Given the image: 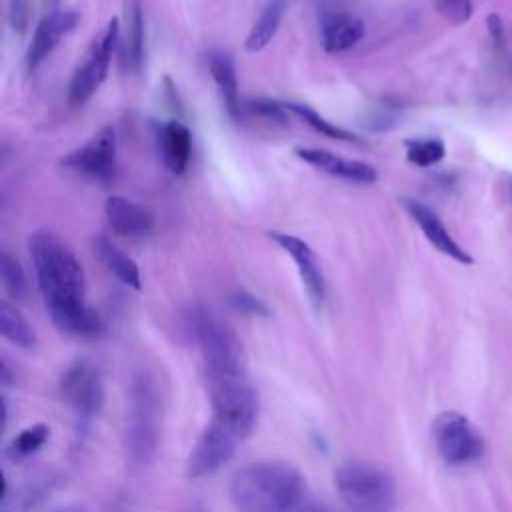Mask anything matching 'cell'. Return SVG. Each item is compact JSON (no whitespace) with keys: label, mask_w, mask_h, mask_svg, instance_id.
I'll return each mask as SVG.
<instances>
[{"label":"cell","mask_w":512,"mask_h":512,"mask_svg":"<svg viewBox=\"0 0 512 512\" xmlns=\"http://www.w3.org/2000/svg\"><path fill=\"white\" fill-rule=\"evenodd\" d=\"M124 24L122 38V62L128 70H138L144 56V16L142 0H124Z\"/></svg>","instance_id":"obj_19"},{"label":"cell","mask_w":512,"mask_h":512,"mask_svg":"<svg viewBox=\"0 0 512 512\" xmlns=\"http://www.w3.org/2000/svg\"><path fill=\"white\" fill-rule=\"evenodd\" d=\"M486 26H488V34L494 40V44L500 46L504 42V24L500 22V18L496 14H490L486 18Z\"/></svg>","instance_id":"obj_31"},{"label":"cell","mask_w":512,"mask_h":512,"mask_svg":"<svg viewBox=\"0 0 512 512\" xmlns=\"http://www.w3.org/2000/svg\"><path fill=\"white\" fill-rule=\"evenodd\" d=\"M58 4H60V0H44V6H46L50 12L58 10Z\"/></svg>","instance_id":"obj_33"},{"label":"cell","mask_w":512,"mask_h":512,"mask_svg":"<svg viewBox=\"0 0 512 512\" xmlns=\"http://www.w3.org/2000/svg\"><path fill=\"white\" fill-rule=\"evenodd\" d=\"M404 208L408 210V214L412 216V220L418 224V228L422 230V234L428 238V242L442 254H446L448 258L460 262V264H474V258L450 236L448 228L444 226V222L440 220V216L426 204L412 200V198H404Z\"/></svg>","instance_id":"obj_13"},{"label":"cell","mask_w":512,"mask_h":512,"mask_svg":"<svg viewBox=\"0 0 512 512\" xmlns=\"http://www.w3.org/2000/svg\"><path fill=\"white\" fill-rule=\"evenodd\" d=\"M0 268H2V284H4L6 292L12 298H18V300L24 298L26 290H28V284H26V276H24V270H22L20 262L14 256H10V252L2 250Z\"/></svg>","instance_id":"obj_26"},{"label":"cell","mask_w":512,"mask_h":512,"mask_svg":"<svg viewBox=\"0 0 512 512\" xmlns=\"http://www.w3.org/2000/svg\"><path fill=\"white\" fill-rule=\"evenodd\" d=\"M244 110H248L250 114H254L258 118L278 122V124H284L288 120V114H290V110L286 108V102H278V100H270V98L246 100Z\"/></svg>","instance_id":"obj_27"},{"label":"cell","mask_w":512,"mask_h":512,"mask_svg":"<svg viewBox=\"0 0 512 512\" xmlns=\"http://www.w3.org/2000/svg\"><path fill=\"white\" fill-rule=\"evenodd\" d=\"M230 302L236 310H240L244 314H252V316H268L270 314L266 304L260 298H256L254 294L246 292V290H236L230 296Z\"/></svg>","instance_id":"obj_30"},{"label":"cell","mask_w":512,"mask_h":512,"mask_svg":"<svg viewBox=\"0 0 512 512\" xmlns=\"http://www.w3.org/2000/svg\"><path fill=\"white\" fill-rule=\"evenodd\" d=\"M104 214L110 228L120 236H146L154 228V218L150 210L124 196L106 198Z\"/></svg>","instance_id":"obj_15"},{"label":"cell","mask_w":512,"mask_h":512,"mask_svg":"<svg viewBox=\"0 0 512 512\" xmlns=\"http://www.w3.org/2000/svg\"><path fill=\"white\" fill-rule=\"evenodd\" d=\"M286 108L296 114L302 122H306L312 130H316L318 134L326 136V138H334V140H344V142H360V138L332 122H328L324 116H320L316 110H312L306 104H298V102H286Z\"/></svg>","instance_id":"obj_23"},{"label":"cell","mask_w":512,"mask_h":512,"mask_svg":"<svg viewBox=\"0 0 512 512\" xmlns=\"http://www.w3.org/2000/svg\"><path fill=\"white\" fill-rule=\"evenodd\" d=\"M0 332L6 340L20 348L36 346V332L30 322L8 302L0 304Z\"/></svg>","instance_id":"obj_22"},{"label":"cell","mask_w":512,"mask_h":512,"mask_svg":"<svg viewBox=\"0 0 512 512\" xmlns=\"http://www.w3.org/2000/svg\"><path fill=\"white\" fill-rule=\"evenodd\" d=\"M190 326L202 354L206 380L246 374L244 348L220 318L206 308H196L190 316Z\"/></svg>","instance_id":"obj_4"},{"label":"cell","mask_w":512,"mask_h":512,"mask_svg":"<svg viewBox=\"0 0 512 512\" xmlns=\"http://www.w3.org/2000/svg\"><path fill=\"white\" fill-rule=\"evenodd\" d=\"M268 236L286 254L292 256L310 302L314 304V308H320L324 304V296H326V280H324L320 260H318L316 252L312 250V246L306 240H302L294 234H288V232H280V230H270Z\"/></svg>","instance_id":"obj_11"},{"label":"cell","mask_w":512,"mask_h":512,"mask_svg":"<svg viewBox=\"0 0 512 512\" xmlns=\"http://www.w3.org/2000/svg\"><path fill=\"white\" fill-rule=\"evenodd\" d=\"M432 436L440 458L450 466L472 464L486 450L480 430L456 410H446L434 418Z\"/></svg>","instance_id":"obj_6"},{"label":"cell","mask_w":512,"mask_h":512,"mask_svg":"<svg viewBox=\"0 0 512 512\" xmlns=\"http://www.w3.org/2000/svg\"><path fill=\"white\" fill-rule=\"evenodd\" d=\"M242 440L244 438L238 432L212 418L188 454L186 476L202 478L216 472L236 454Z\"/></svg>","instance_id":"obj_8"},{"label":"cell","mask_w":512,"mask_h":512,"mask_svg":"<svg viewBox=\"0 0 512 512\" xmlns=\"http://www.w3.org/2000/svg\"><path fill=\"white\" fill-rule=\"evenodd\" d=\"M50 436V428L46 424H34L24 428L18 436H14V440L8 446V456L12 460H24L28 456H32L34 452H38L46 440Z\"/></svg>","instance_id":"obj_25"},{"label":"cell","mask_w":512,"mask_h":512,"mask_svg":"<svg viewBox=\"0 0 512 512\" xmlns=\"http://www.w3.org/2000/svg\"><path fill=\"white\" fill-rule=\"evenodd\" d=\"M28 250L38 290L54 326L78 338L100 336L104 320L86 304V278L74 252L48 230L34 232Z\"/></svg>","instance_id":"obj_1"},{"label":"cell","mask_w":512,"mask_h":512,"mask_svg":"<svg viewBox=\"0 0 512 512\" xmlns=\"http://www.w3.org/2000/svg\"><path fill=\"white\" fill-rule=\"evenodd\" d=\"M284 14H286V0H268L260 16L254 20L244 40V48L248 52H260L262 48H266L274 38V34L278 32Z\"/></svg>","instance_id":"obj_21"},{"label":"cell","mask_w":512,"mask_h":512,"mask_svg":"<svg viewBox=\"0 0 512 512\" xmlns=\"http://www.w3.org/2000/svg\"><path fill=\"white\" fill-rule=\"evenodd\" d=\"M510 192H512V186H510Z\"/></svg>","instance_id":"obj_34"},{"label":"cell","mask_w":512,"mask_h":512,"mask_svg":"<svg viewBox=\"0 0 512 512\" xmlns=\"http://www.w3.org/2000/svg\"><path fill=\"white\" fill-rule=\"evenodd\" d=\"M78 18L80 16L76 10H54L40 20L26 52L28 72H34L50 56V52L60 44V40L76 28Z\"/></svg>","instance_id":"obj_12"},{"label":"cell","mask_w":512,"mask_h":512,"mask_svg":"<svg viewBox=\"0 0 512 512\" xmlns=\"http://www.w3.org/2000/svg\"><path fill=\"white\" fill-rule=\"evenodd\" d=\"M208 70L212 74V80L216 82L220 96L224 100V106L232 118H242L244 104L238 96V78L232 58L226 52H210L208 54Z\"/></svg>","instance_id":"obj_18"},{"label":"cell","mask_w":512,"mask_h":512,"mask_svg":"<svg viewBox=\"0 0 512 512\" xmlns=\"http://www.w3.org/2000/svg\"><path fill=\"white\" fill-rule=\"evenodd\" d=\"M30 14H32L30 0H8L6 16H8L10 28H12L16 34H24V32L28 30Z\"/></svg>","instance_id":"obj_29"},{"label":"cell","mask_w":512,"mask_h":512,"mask_svg":"<svg viewBox=\"0 0 512 512\" xmlns=\"http://www.w3.org/2000/svg\"><path fill=\"white\" fill-rule=\"evenodd\" d=\"M62 168L90 180L108 182L116 174V132L112 126L100 128L84 146L68 152L60 160Z\"/></svg>","instance_id":"obj_10"},{"label":"cell","mask_w":512,"mask_h":512,"mask_svg":"<svg viewBox=\"0 0 512 512\" xmlns=\"http://www.w3.org/2000/svg\"><path fill=\"white\" fill-rule=\"evenodd\" d=\"M92 248L94 254L98 256V260L126 286L140 290L142 288V280H140V268L138 264L124 254L116 244H112L106 236H96L92 240Z\"/></svg>","instance_id":"obj_20"},{"label":"cell","mask_w":512,"mask_h":512,"mask_svg":"<svg viewBox=\"0 0 512 512\" xmlns=\"http://www.w3.org/2000/svg\"><path fill=\"white\" fill-rule=\"evenodd\" d=\"M162 436V396L150 372H136L128 386L124 450L132 466H148Z\"/></svg>","instance_id":"obj_3"},{"label":"cell","mask_w":512,"mask_h":512,"mask_svg":"<svg viewBox=\"0 0 512 512\" xmlns=\"http://www.w3.org/2000/svg\"><path fill=\"white\" fill-rule=\"evenodd\" d=\"M402 144L406 148V160L420 168L438 164L446 154V146L440 138H408Z\"/></svg>","instance_id":"obj_24"},{"label":"cell","mask_w":512,"mask_h":512,"mask_svg":"<svg viewBox=\"0 0 512 512\" xmlns=\"http://www.w3.org/2000/svg\"><path fill=\"white\" fill-rule=\"evenodd\" d=\"M158 150L172 174H182L192 156V132L180 120H168L158 130Z\"/></svg>","instance_id":"obj_16"},{"label":"cell","mask_w":512,"mask_h":512,"mask_svg":"<svg viewBox=\"0 0 512 512\" xmlns=\"http://www.w3.org/2000/svg\"><path fill=\"white\" fill-rule=\"evenodd\" d=\"M304 492V476L288 462H254L230 480V498L242 512H292Z\"/></svg>","instance_id":"obj_2"},{"label":"cell","mask_w":512,"mask_h":512,"mask_svg":"<svg viewBox=\"0 0 512 512\" xmlns=\"http://www.w3.org/2000/svg\"><path fill=\"white\" fill-rule=\"evenodd\" d=\"M334 484L350 512H394V478L376 464L344 462L334 474Z\"/></svg>","instance_id":"obj_5"},{"label":"cell","mask_w":512,"mask_h":512,"mask_svg":"<svg viewBox=\"0 0 512 512\" xmlns=\"http://www.w3.org/2000/svg\"><path fill=\"white\" fill-rule=\"evenodd\" d=\"M60 398L82 420L94 418L104 404V384L100 370L90 360L72 362L58 382Z\"/></svg>","instance_id":"obj_7"},{"label":"cell","mask_w":512,"mask_h":512,"mask_svg":"<svg viewBox=\"0 0 512 512\" xmlns=\"http://www.w3.org/2000/svg\"><path fill=\"white\" fill-rule=\"evenodd\" d=\"M294 154L300 160H304L306 164H310V166H314V168H318V170H322L326 174L350 180V182L374 184L376 178H378V172H376V168L372 164L360 162V160L342 158V156H336V154H332L328 150H322V148L296 146Z\"/></svg>","instance_id":"obj_14"},{"label":"cell","mask_w":512,"mask_h":512,"mask_svg":"<svg viewBox=\"0 0 512 512\" xmlns=\"http://www.w3.org/2000/svg\"><path fill=\"white\" fill-rule=\"evenodd\" d=\"M434 6L438 14L454 26L466 24L472 16V0H434Z\"/></svg>","instance_id":"obj_28"},{"label":"cell","mask_w":512,"mask_h":512,"mask_svg":"<svg viewBox=\"0 0 512 512\" xmlns=\"http://www.w3.org/2000/svg\"><path fill=\"white\" fill-rule=\"evenodd\" d=\"M48 512H86V508L80 506V504H66V506H58V508L48 510Z\"/></svg>","instance_id":"obj_32"},{"label":"cell","mask_w":512,"mask_h":512,"mask_svg":"<svg viewBox=\"0 0 512 512\" xmlns=\"http://www.w3.org/2000/svg\"><path fill=\"white\" fill-rule=\"evenodd\" d=\"M364 36V22L346 12L328 14L322 22V46L328 54L346 52Z\"/></svg>","instance_id":"obj_17"},{"label":"cell","mask_w":512,"mask_h":512,"mask_svg":"<svg viewBox=\"0 0 512 512\" xmlns=\"http://www.w3.org/2000/svg\"><path fill=\"white\" fill-rule=\"evenodd\" d=\"M118 42H120V26H118V18H112L104 34L98 38V42H94L86 60L82 62V66L76 68L70 80L68 98L72 104H84L86 100H90V96L106 80L110 58Z\"/></svg>","instance_id":"obj_9"}]
</instances>
